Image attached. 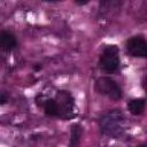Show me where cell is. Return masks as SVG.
I'll list each match as a JSON object with an SVG mask.
<instances>
[{
  "instance_id": "cell-10",
  "label": "cell",
  "mask_w": 147,
  "mask_h": 147,
  "mask_svg": "<svg viewBox=\"0 0 147 147\" xmlns=\"http://www.w3.org/2000/svg\"><path fill=\"white\" fill-rule=\"evenodd\" d=\"M142 87H144V90H145V92H146V94H147V77L144 79V82H142Z\"/></svg>"
},
{
  "instance_id": "cell-6",
  "label": "cell",
  "mask_w": 147,
  "mask_h": 147,
  "mask_svg": "<svg viewBox=\"0 0 147 147\" xmlns=\"http://www.w3.org/2000/svg\"><path fill=\"white\" fill-rule=\"evenodd\" d=\"M16 45H17V42H16V39H15L13 33H10L8 31H1V33H0V46H1L2 51L10 52L11 49H14L16 47Z\"/></svg>"
},
{
  "instance_id": "cell-13",
  "label": "cell",
  "mask_w": 147,
  "mask_h": 147,
  "mask_svg": "<svg viewBox=\"0 0 147 147\" xmlns=\"http://www.w3.org/2000/svg\"><path fill=\"white\" fill-rule=\"evenodd\" d=\"M39 69H40V67H39V65H36V67H34V70H39Z\"/></svg>"
},
{
  "instance_id": "cell-1",
  "label": "cell",
  "mask_w": 147,
  "mask_h": 147,
  "mask_svg": "<svg viewBox=\"0 0 147 147\" xmlns=\"http://www.w3.org/2000/svg\"><path fill=\"white\" fill-rule=\"evenodd\" d=\"M123 119H124V117L121 111H118L116 109L109 111L100 121L101 131L111 137H116V136L121 134V132L123 130V127H122Z\"/></svg>"
},
{
  "instance_id": "cell-9",
  "label": "cell",
  "mask_w": 147,
  "mask_h": 147,
  "mask_svg": "<svg viewBox=\"0 0 147 147\" xmlns=\"http://www.w3.org/2000/svg\"><path fill=\"white\" fill-rule=\"evenodd\" d=\"M82 138V126L76 123L71 126V132H70V147H76Z\"/></svg>"
},
{
  "instance_id": "cell-14",
  "label": "cell",
  "mask_w": 147,
  "mask_h": 147,
  "mask_svg": "<svg viewBox=\"0 0 147 147\" xmlns=\"http://www.w3.org/2000/svg\"><path fill=\"white\" fill-rule=\"evenodd\" d=\"M139 147H147V145H141V146H139Z\"/></svg>"
},
{
  "instance_id": "cell-2",
  "label": "cell",
  "mask_w": 147,
  "mask_h": 147,
  "mask_svg": "<svg viewBox=\"0 0 147 147\" xmlns=\"http://www.w3.org/2000/svg\"><path fill=\"white\" fill-rule=\"evenodd\" d=\"M99 67L108 74L115 72L119 67V56H118V48L115 45H110L105 48L102 52L100 60H99Z\"/></svg>"
},
{
  "instance_id": "cell-5",
  "label": "cell",
  "mask_w": 147,
  "mask_h": 147,
  "mask_svg": "<svg viewBox=\"0 0 147 147\" xmlns=\"http://www.w3.org/2000/svg\"><path fill=\"white\" fill-rule=\"evenodd\" d=\"M56 101L60 106L61 109V117L63 118H70L74 116L72 110H74V99L71 98V95L65 92V91H61L57 94Z\"/></svg>"
},
{
  "instance_id": "cell-3",
  "label": "cell",
  "mask_w": 147,
  "mask_h": 147,
  "mask_svg": "<svg viewBox=\"0 0 147 147\" xmlns=\"http://www.w3.org/2000/svg\"><path fill=\"white\" fill-rule=\"evenodd\" d=\"M95 88L100 94L106 95L107 98H109L111 100L116 101V100H119L122 98V88L110 77L98 78L95 82Z\"/></svg>"
},
{
  "instance_id": "cell-12",
  "label": "cell",
  "mask_w": 147,
  "mask_h": 147,
  "mask_svg": "<svg viewBox=\"0 0 147 147\" xmlns=\"http://www.w3.org/2000/svg\"><path fill=\"white\" fill-rule=\"evenodd\" d=\"M75 2H76L77 5H86L88 1H87V0H85V1H75Z\"/></svg>"
},
{
  "instance_id": "cell-11",
  "label": "cell",
  "mask_w": 147,
  "mask_h": 147,
  "mask_svg": "<svg viewBox=\"0 0 147 147\" xmlns=\"http://www.w3.org/2000/svg\"><path fill=\"white\" fill-rule=\"evenodd\" d=\"M6 101H7L6 95H5V93H2V94H1V105H5V103H6Z\"/></svg>"
},
{
  "instance_id": "cell-8",
  "label": "cell",
  "mask_w": 147,
  "mask_h": 147,
  "mask_svg": "<svg viewBox=\"0 0 147 147\" xmlns=\"http://www.w3.org/2000/svg\"><path fill=\"white\" fill-rule=\"evenodd\" d=\"M144 108H145V100L144 99H133L127 103V109L132 115L141 114Z\"/></svg>"
},
{
  "instance_id": "cell-7",
  "label": "cell",
  "mask_w": 147,
  "mask_h": 147,
  "mask_svg": "<svg viewBox=\"0 0 147 147\" xmlns=\"http://www.w3.org/2000/svg\"><path fill=\"white\" fill-rule=\"evenodd\" d=\"M44 109H45V114L48 116L61 117V109H60V106H59L56 99H48L45 102Z\"/></svg>"
},
{
  "instance_id": "cell-4",
  "label": "cell",
  "mask_w": 147,
  "mask_h": 147,
  "mask_svg": "<svg viewBox=\"0 0 147 147\" xmlns=\"http://www.w3.org/2000/svg\"><path fill=\"white\" fill-rule=\"evenodd\" d=\"M126 52L133 57H147V41L139 36L132 37L126 41Z\"/></svg>"
}]
</instances>
